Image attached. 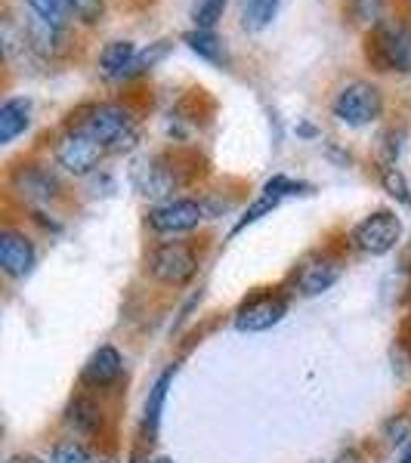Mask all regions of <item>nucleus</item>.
I'll list each match as a JSON object with an SVG mask.
<instances>
[{
  "mask_svg": "<svg viewBox=\"0 0 411 463\" xmlns=\"http://www.w3.org/2000/svg\"><path fill=\"white\" fill-rule=\"evenodd\" d=\"M148 463H174L170 458H155V460H148Z\"/></svg>",
  "mask_w": 411,
  "mask_h": 463,
  "instance_id": "nucleus-31",
  "label": "nucleus"
},
{
  "mask_svg": "<svg viewBox=\"0 0 411 463\" xmlns=\"http://www.w3.org/2000/svg\"><path fill=\"white\" fill-rule=\"evenodd\" d=\"M205 220V204L192 198H167L164 204L148 211V226L158 235H183Z\"/></svg>",
  "mask_w": 411,
  "mask_h": 463,
  "instance_id": "nucleus-7",
  "label": "nucleus"
},
{
  "mask_svg": "<svg viewBox=\"0 0 411 463\" xmlns=\"http://www.w3.org/2000/svg\"><path fill=\"white\" fill-rule=\"evenodd\" d=\"M402 463H411V445L406 448V458H402Z\"/></svg>",
  "mask_w": 411,
  "mask_h": 463,
  "instance_id": "nucleus-30",
  "label": "nucleus"
},
{
  "mask_svg": "<svg viewBox=\"0 0 411 463\" xmlns=\"http://www.w3.org/2000/svg\"><path fill=\"white\" fill-rule=\"evenodd\" d=\"M334 463H362V454H358L356 448H349V451H343Z\"/></svg>",
  "mask_w": 411,
  "mask_h": 463,
  "instance_id": "nucleus-28",
  "label": "nucleus"
},
{
  "mask_svg": "<svg viewBox=\"0 0 411 463\" xmlns=\"http://www.w3.org/2000/svg\"><path fill=\"white\" fill-rule=\"evenodd\" d=\"M183 43L196 56L205 59V62H211V65H229L226 43H223L214 32H205V28H192V32L183 34Z\"/></svg>",
  "mask_w": 411,
  "mask_h": 463,
  "instance_id": "nucleus-19",
  "label": "nucleus"
},
{
  "mask_svg": "<svg viewBox=\"0 0 411 463\" xmlns=\"http://www.w3.org/2000/svg\"><path fill=\"white\" fill-rule=\"evenodd\" d=\"M34 260H37L34 244L28 241L22 232L6 229L4 235H0V266H4V272L10 275V279H25L34 269Z\"/></svg>",
  "mask_w": 411,
  "mask_h": 463,
  "instance_id": "nucleus-10",
  "label": "nucleus"
},
{
  "mask_svg": "<svg viewBox=\"0 0 411 463\" xmlns=\"http://www.w3.org/2000/svg\"><path fill=\"white\" fill-rule=\"evenodd\" d=\"M47 463H93V458H90L87 448L81 442H59L53 451H50Z\"/></svg>",
  "mask_w": 411,
  "mask_h": 463,
  "instance_id": "nucleus-27",
  "label": "nucleus"
},
{
  "mask_svg": "<svg viewBox=\"0 0 411 463\" xmlns=\"http://www.w3.org/2000/svg\"><path fill=\"white\" fill-rule=\"evenodd\" d=\"M331 111L340 124L347 127H368L375 124L384 111V96L371 80H349L347 87H340V93L334 96Z\"/></svg>",
  "mask_w": 411,
  "mask_h": 463,
  "instance_id": "nucleus-2",
  "label": "nucleus"
},
{
  "mask_svg": "<svg viewBox=\"0 0 411 463\" xmlns=\"http://www.w3.org/2000/svg\"><path fill=\"white\" fill-rule=\"evenodd\" d=\"M340 272H343V266L334 257H312V260H306L301 266V272H297V288H301L306 297L325 294L328 288L338 285Z\"/></svg>",
  "mask_w": 411,
  "mask_h": 463,
  "instance_id": "nucleus-11",
  "label": "nucleus"
},
{
  "mask_svg": "<svg viewBox=\"0 0 411 463\" xmlns=\"http://www.w3.org/2000/svg\"><path fill=\"white\" fill-rule=\"evenodd\" d=\"M275 13H279V0H248L242 22L248 32H263V28L272 25Z\"/></svg>",
  "mask_w": 411,
  "mask_h": 463,
  "instance_id": "nucleus-21",
  "label": "nucleus"
},
{
  "mask_svg": "<svg viewBox=\"0 0 411 463\" xmlns=\"http://www.w3.org/2000/svg\"><path fill=\"white\" fill-rule=\"evenodd\" d=\"M148 272L164 285H186L198 272V257L186 241H164L148 253Z\"/></svg>",
  "mask_w": 411,
  "mask_h": 463,
  "instance_id": "nucleus-5",
  "label": "nucleus"
},
{
  "mask_svg": "<svg viewBox=\"0 0 411 463\" xmlns=\"http://www.w3.org/2000/svg\"><path fill=\"white\" fill-rule=\"evenodd\" d=\"M106 146L96 143L90 133L78 130V127H72L69 133H62L56 143V161L62 170H69L74 176H87L93 174L96 167H100V161L106 158Z\"/></svg>",
  "mask_w": 411,
  "mask_h": 463,
  "instance_id": "nucleus-4",
  "label": "nucleus"
},
{
  "mask_svg": "<svg viewBox=\"0 0 411 463\" xmlns=\"http://www.w3.org/2000/svg\"><path fill=\"white\" fill-rule=\"evenodd\" d=\"M402 235V222L393 211H375L353 229V244L371 257H384L396 248Z\"/></svg>",
  "mask_w": 411,
  "mask_h": 463,
  "instance_id": "nucleus-6",
  "label": "nucleus"
},
{
  "mask_svg": "<svg viewBox=\"0 0 411 463\" xmlns=\"http://www.w3.org/2000/svg\"><path fill=\"white\" fill-rule=\"evenodd\" d=\"M6 463H43V460L32 458V454H13V458L6 460Z\"/></svg>",
  "mask_w": 411,
  "mask_h": 463,
  "instance_id": "nucleus-29",
  "label": "nucleus"
},
{
  "mask_svg": "<svg viewBox=\"0 0 411 463\" xmlns=\"http://www.w3.org/2000/svg\"><path fill=\"white\" fill-rule=\"evenodd\" d=\"M380 436L387 439V445H393V448H406L411 445V417L406 414H396L390 417V420L384 423V430H380Z\"/></svg>",
  "mask_w": 411,
  "mask_h": 463,
  "instance_id": "nucleus-24",
  "label": "nucleus"
},
{
  "mask_svg": "<svg viewBox=\"0 0 411 463\" xmlns=\"http://www.w3.org/2000/svg\"><path fill=\"white\" fill-rule=\"evenodd\" d=\"M72 127L90 133L96 143L106 146V152H130L139 143V130L137 121L130 118V111L115 106V102H100V106H87L78 111V121H72Z\"/></svg>",
  "mask_w": 411,
  "mask_h": 463,
  "instance_id": "nucleus-1",
  "label": "nucleus"
},
{
  "mask_svg": "<svg viewBox=\"0 0 411 463\" xmlns=\"http://www.w3.org/2000/svg\"><path fill=\"white\" fill-rule=\"evenodd\" d=\"M16 189L32 201H50L59 195V179L47 167H25L16 174Z\"/></svg>",
  "mask_w": 411,
  "mask_h": 463,
  "instance_id": "nucleus-17",
  "label": "nucleus"
},
{
  "mask_svg": "<svg viewBox=\"0 0 411 463\" xmlns=\"http://www.w3.org/2000/svg\"><path fill=\"white\" fill-rule=\"evenodd\" d=\"M32 124V99L28 96H16V99H6L0 106V143L10 146L19 133L28 130Z\"/></svg>",
  "mask_w": 411,
  "mask_h": 463,
  "instance_id": "nucleus-16",
  "label": "nucleus"
},
{
  "mask_svg": "<svg viewBox=\"0 0 411 463\" xmlns=\"http://www.w3.org/2000/svg\"><path fill=\"white\" fill-rule=\"evenodd\" d=\"M133 179H137V189L143 192L146 198H167L170 192L177 189L174 167H167V164L158 161V158L139 164Z\"/></svg>",
  "mask_w": 411,
  "mask_h": 463,
  "instance_id": "nucleus-15",
  "label": "nucleus"
},
{
  "mask_svg": "<svg viewBox=\"0 0 411 463\" xmlns=\"http://www.w3.org/2000/svg\"><path fill=\"white\" fill-rule=\"evenodd\" d=\"M174 374H177V368H167L158 380H155L152 390H148V399H146V430H148V436H155V432H158L164 399H167V390H170V383H174Z\"/></svg>",
  "mask_w": 411,
  "mask_h": 463,
  "instance_id": "nucleus-20",
  "label": "nucleus"
},
{
  "mask_svg": "<svg viewBox=\"0 0 411 463\" xmlns=\"http://www.w3.org/2000/svg\"><path fill=\"white\" fill-rule=\"evenodd\" d=\"M226 4H229V0H196V4H192V22H196V28L214 32V25L223 19Z\"/></svg>",
  "mask_w": 411,
  "mask_h": 463,
  "instance_id": "nucleus-22",
  "label": "nucleus"
},
{
  "mask_svg": "<svg viewBox=\"0 0 411 463\" xmlns=\"http://www.w3.org/2000/svg\"><path fill=\"white\" fill-rule=\"evenodd\" d=\"M301 189H310V185H303V183H297V179H288V176H272L269 183L263 185V192L257 195V201L244 211L242 220L235 222V232H242L244 226H251V222H257L260 216H266V213H272L275 207L282 204L285 198L291 195H301Z\"/></svg>",
  "mask_w": 411,
  "mask_h": 463,
  "instance_id": "nucleus-9",
  "label": "nucleus"
},
{
  "mask_svg": "<svg viewBox=\"0 0 411 463\" xmlns=\"http://www.w3.org/2000/svg\"><path fill=\"white\" fill-rule=\"evenodd\" d=\"M25 4H28V10H32L34 16L47 19L50 25H56V28H65V22L72 19L62 0H25Z\"/></svg>",
  "mask_w": 411,
  "mask_h": 463,
  "instance_id": "nucleus-25",
  "label": "nucleus"
},
{
  "mask_svg": "<svg viewBox=\"0 0 411 463\" xmlns=\"http://www.w3.org/2000/svg\"><path fill=\"white\" fill-rule=\"evenodd\" d=\"M65 423H69V430H74V436H93L102 423L100 405L93 399H87V395H74L69 408H65Z\"/></svg>",
  "mask_w": 411,
  "mask_h": 463,
  "instance_id": "nucleus-18",
  "label": "nucleus"
},
{
  "mask_svg": "<svg viewBox=\"0 0 411 463\" xmlns=\"http://www.w3.org/2000/svg\"><path fill=\"white\" fill-rule=\"evenodd\" d=\"M380 179H384L387 192H390L393 198H399L402 204L411 207V189H408L406 176L399 174V167H396V164H384V167H380Z\"/></svg>",
  "mask_w": 411,
  "mask_h": 463,
  "instance_id": "nucleus-26",
  "label": "nucleus"
},
{
  "mask_svg": "<svg viewBox=\"0 0 411 463\" xmlns=\"http://www.w3.org/2000/svg\"><path fill=\"white\" fill-rule=\"evenodd\" d=\"M62 4L69 10V16L84 22V25H96L106 16V0H62Z\"/></svg>",
  "mask_w": 411,
  "mask_h": 463,
  "instance_id": "nucleus-23",
  "label": "nucleus"
},
{
  "mask_svg": "<svg viewBox=\"0 0 411 463\" xmlns=\"http://www.w3.org/2000/svg\"><path fill=\"white\" fill-rule=\"evenodd\" d=\"M124 371V362H121V353H118L115 346H100L93 355L87 358L84 371H81V380H84L87 386H111L118 377H121Z\"/></svg>",
  "mask_w": 411,
  "mask_h": 463,
  "instance_id": "nucleus-12",
  "label": "nucleus"
},
{
  "mask_svg": "<svg viewBox=\"0 0 411 463\" xmlns=\"http://www.w3.org/2000/svg\"><path fill=\"white\" fill-rule=\"evenodd\" d=\"M93 463H109V460H93Z\"/></svg>",
  "mask_w": 411,
  "mask_h": 463,
  "instance_id": "nucleus-32",
  "label": "nucleus"
},
{
  "mask_svg": "<svg viewBox=\"0 0 411 463\" xmlns=\"http://www.w3.org/2000/svg\"><path fill=\"white\" fill-rule=\"evenodd\" d=\"M288 316V303L285 297H275V294H253L248 297L235 312V327L244 334H260L275 327L282 318Z\"/></svg>",
  "mask_w": 411,
  "mask_h": 463,
  "instance_id": "nucleus-8",
  "label": "nucleus"
},
{
  "mask_svg": "<svg viewBox=\"0 0 411 463\" xmlns=\"http://www.w3.org/2000/svg\"><path fill=\"white\" fill-rule=\"evenodd\" d=\"M365 56L375 65L378 71H408L411 65V43L402 28L393 25H378L375 32L368 34V43H365Z\"/></svg>",
  "mask_w": 411,
  "mask_h": 463,
  "instance_id": "nucleus-3",
  "label": "nucleus"
},
{
  "mask_svg": "<svg viewBox=\"0 0 411 463\" xmlns=\"http://www.w3.org/2000/svg\"><path fill=\"white\" fill-rule=\"evenodd\" d=\"M139 50L133 41H109L100 53V71L109 80H130L133 62H137Z\"/></svg>",
  "mask_w": 411,
  "mask_h": 463,
  "instance_id": "nucleus-14",
  "label": "nucleus"
},
{
  "mask_svg": "<svg viewBox=\"0 0 411 463\" xmlns=\"http://www.w3.org/2000/svg\"><path fill=\"white\" fill-rule=\"evenodd\" d=\"M22 41H25L37 56H56L59 50H62L65 28H56V25H50L47 19L28 13L25 25H22Z\"/></svg>",
  "mask_w": 411,
  "mask_h": 463,
  "instance_id": "nucleus-13",
  "label": "nucleus"
}]
</instances>
